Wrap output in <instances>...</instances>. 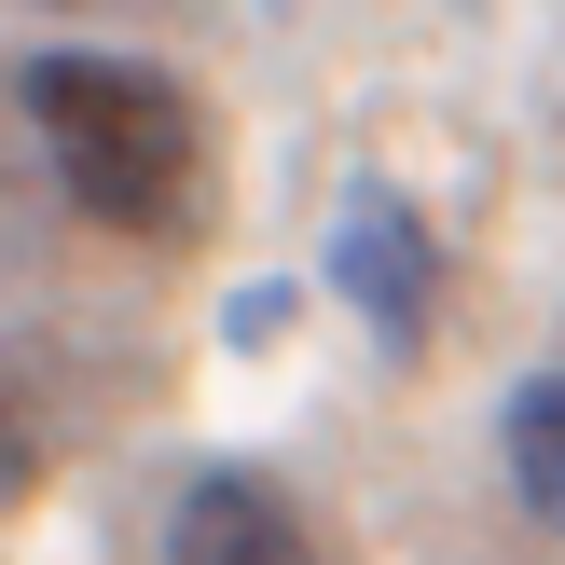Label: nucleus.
<instances>
[{
  "label": "nucleus",
  "instance_id": "nucleus-4",
  "mask_svg": "<svg viewBox=\"0 0 565 565\" xmlns=\"http://www.w3.org/2000/svg\"><path fill=\"white\" fill-rule=\"evenodd\" d=\"M497 469H511V497L565 539V373L511 386V414H497Z\"/></svg>",
  "mask_w": 565,
  "mask_h": 565
},
{
  "label": "nucleus",
  "instance_id": "nucleus-2",
  "mask_svg": "<svg viewBox=\"0 0 565 565\" xmlns=\"http://www.w3.org/2000/svg\"><path fill=\"white\" fill-rule=\"evenodd\" d=\"M331 290L359 303V331H373L386 359L428 345V318H441V248H428V221H414V193H386V180L345 193V221H331Z\"/></svg>",
  "mask_w": 565,
  "mask_h": 565
},
{
  "label": "nucleus",
  "instance_id": "nucleus-1",
  "mask_svg": "<svg viewBox=\"0 0 565 565\" xmlns=\"http://www.w3.org/2000/svg\"><path fill=\"white\" fill-rule=\"evenodd\" d=\"M28 125H42V166L83 221H110V235H193L207 221V110L166 70H138V55H42L28 70Z\"/></svg>",
  "mask_w": 565,
  "mask_h": 565
},
{
  "label": "nucleus",
  "instance_id": "nucleus-3",
  "mask_svg": "<svg viewBox=\"0 0 565 565\" xmlns=\"http://www.w3.org/2000/svg\"><path fill=\"white\" fill-rule=\"evenodd\" d=\"M166 565H318V539L263 469H193L166 511Z\"/></svg>",
  "mask_w": 565,
  "mask_h": 565
},
{
  "label": "nucleus",
  "instance_id": "nucleus-5",
  "mask_svg": "<svg viewBox=\"0 0 565 565\" xmlns=\"http://www.w3.org/2000/svg\"><path fill=\"white\" fill-rule=\"evenodd\" d=\"M28 483H42V401H28V373L0 359V511H28Z\"/></svg>",
  "mask_w": 565,
  "mask_h": 565
}]
</instances>
